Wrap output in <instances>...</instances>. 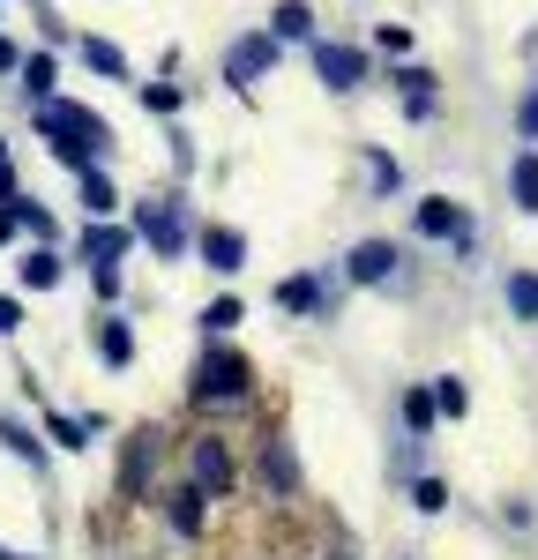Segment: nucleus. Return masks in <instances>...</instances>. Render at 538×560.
Masks as SVG:
<instances>
[{
  "label": "nucleus",
  "mask_w": 538,
  "mask_h": 560,
  "mask_svg": "<svg viewBox=\"0 0 538 560\" xmlns=\"http://www.w3.org/2000/svg\"><path fill=\"white\" fill-rule=\"evenodd\" d=\"M255 396V366H247V351L232 345H210L195 359V382H187V404L195 411H232V404H247Z\"/></svg>",
  "instance_id": "1"
},
{
  "label": "nucleus",
  "mask_w": 538,
  "mask_h": 560,
  "mask_svg": "<svg viewBox=\"0 0 538 560\" xmlns=\"http://www.w3.org/2000/svg\"><path fill=\"white\" fill-rule=\"evenodd\" d=\"M38 135L45 142H83V150H113V128L90 113V105H75V97H45L38 105Z\"/></svg>",
  "instance_id": "2"
},
{
  "label": "nucleus",
  "mask_w": 538,
  "mask_h": 560,
  "mask_svg": "<svg viewBox=\"0 0 538 560\" xmlns=\"http://www.w3.org/2000/svg\"><path fill=\"white\" fill-rule=\"evenodd\" d=\"M187 478H195L210 501H224V493L239 486V456H232V441H224V433H187Z\"/></svg>",
  "instance_id": "3"
},
{
  "label": "nucleus",
  "mask_w": 538,
  "mask_h": 560,
  "mask_svg": "<svg viewBox=\"0 0 538 560\" xmlns=\"http://www.w3.org/2000/svg\"><path fill=\"white\" fill-rule=\"evenodd\" d=\"M157 456H165V427H134L128 448H120V501H150Z\"/></svg>",
  "instance_id": "4"
},
{
  "label": "nucleus",
  "mask_w": 538,
  "mask_h": 560,
  "mask_svg": "<svg viewBox=\"0 0 538 560\" xmlns=\"http://www.w3.org/2000/svg\"><path fill=\"white\" fill-rule=\"evenodd\" d=\"M134 232H142L165 261L187 255V217H179V202H134Z\"/></svg>",
  "instance_id": "5"
},
{
  "label": "nucleus",
  "mask_w": 538,
  "mask_h": 560,
  "mask_svg": "<svg viewBox=\"0 0 538 560\" xmlns=\"http://www.w3.org/2000/svg\"><path fill=\"white\" fill-rule=\"evenodd\" d=\"M411 232H419V240H456V247L471 255V224H464V210H456L448 195H426V202L411 210Z\"/></svg>",
  "instance_id": "6"
},
{
  "label": "nucleus",
  "mask_w": 538,
  "mask_h": 560,
  "mask_svg": "<svg viewBox=\"0 0 538 560\" xmlns=\"http://www.w3.org/2000/svg\"><path fill=\"white\" fill-rule=\"evenodd\" d=\"M314 75H321L329 90H359V83H366V52H359V45L314 38Z\"/></svg>",
  "instance_id": "7"
},
{
  "label": "nucleus",
  "mask_w": 538,
  "mask_h": 560,
  "mask_svg": "<svg viewBox=\"0 0 538 560\" xmlns=\"http://www.w3.org/2000/svg\"><path fill=\"white\" fill-rule=\"evenodd\" d=\"M262 493H269V501H292V493H300V456H292L284 433H269V441H262Z\"/></svg>",
  "instance_id": "8"
},
{
  "label": "nucleus",
  "mask_w": 538,
  "mask_h": 560,
  "mask_svg": "<svg viewBox=\"0 0 538 560\" xmlns=\"http://www.w3.org/2000/svg\"><path fill=\"white\" fill-rule=\"evenodd\" d=\"M165 523H173L179 538H202V530H210V493H202L195 478H179L173 493H165Z\"/></svg>",
  "instance_id": "9"
},
{
  "label": "nucleus",
  "mask_w": 538,
  "mask_h": 560,
  "mask_svg": "<svg viewBox=\"0 0 538 560\" xmlns=\"http://www.w3.org/2000/svg\"><path fill=\"white\" fill-rule=\"evenodd\" d=\"M269 60H277V38H269V31L239 38L232 52H224V83H232V90H247L255 75H269Z\"/></svg>",
  "instance_id": "10"
},
{
  "label": "nucleus",
  "mask_w": 538,
  "mask_h": 560,
  "mask_svg": "<svg viewBox=\"0 0 538 560\" xmlns=\"http://www.w3.org/2000/svg\"><path fill=\"white\" fill-rule=\"evenodd\" d=\"M344 277H352V284H389V277H397V247H389V240H359L352 255H344Z\"/></svg>",
  "instance_id": "11"
},
{
  "label": "nucleus",
  "mask_w": 538,
  "mask_h": 560,
  "mask_svg": "<svg viewBox=\"0 0 538 560\" xmlns=\"http://www.w3.org/2000/svg\"><path fill=\"white\" fill-rule=\"evenodd\" d=\"M195 247H202V261H210L218 277H232V269H247V240H239L232 224H210V232H202Z\"/></svg>",
  "instance_id": "12"
},
{
  "label": "nucleus",
  "mask_w": 538,
  "mask_h": 560,
  "mask_svg": "<svg viewBox=\"0 0 538 560\" xmlns=\"http://www.w3.org/2000/svg\"><path fill=\"white\" fill-rule=\"evenodd\" d=\"M128 247H134V232H120V224H90V232H83V261H90V269H113Z\"/></svg>",
  "instance_id": "13"
},
{
  "label": "nucleus",
  "mask_w": 538,
  "mask_h": 560,
  "mask_svg": "<svg viewBox=\"0 0 538 560\" xmlns=\"http://www.w3.org/2000/svg\"><path fill=\"white\" fill-rule=\"evenodd\" d=\"M397 83H404V113L411 120H434V105H442L434 97V68H397Z\"/></svg>",
  "instance_id": "14"
},
{
  "label": "nucleus",
  "mask_w": 538,
  "mask_h": 560,
  "mask_svg": "<svg viewBox=\"0 0 538 560\" xmlns=\"http://www.w3.org/2000/svg\"><path fill=\"white\" fill-rule=\"evenodd\" d=\"M277 306H284V314H321L329 292H321V277H284V284H277Z\"/></svg>",
  "instance_id": "15"
},
{
  "label": "nucleus",
  "mask_w": 538,
  "mask_h": 560,
  "mask_svg": "<svg viewBox=\"0 0 538 560\" xmlns=\"http://www.w3.org/2000/svg\"><path fill=\"white\" fill-rule=\"evenodd\" d=\"M269 38H277V45H284V38H307V45H314V8H307V0H277Z\"/></svg>",
  "instance_id": "16"
},
{
  "label": "nucleus",
  "mask_w": 538,
  "mask_h": 560,
  "mask_svg": "<svg viewBox=\"0 0 538 560\" xmlns=\"http://www.w3.org/2000/svg\"><path fill=\"white\" fill-rule=\"evenodd\" d=\"M508 195H516V210L538 217V150H516V165H508Z\"/></svg>",
  "instance_id": "17"
},
{
  "label": "nucleus",
  "mask_w": 538,
  "mask_h": 560,
  "mask_svg": "<svg viewBox=\"0 0 538 560\" xmlns=\"http://www.w3.org/2000/svg\"><path fill=\"white\" fill-rule=\"evenodd\" d=\"M97 359H105V366H128V359H134V329L120 322V314L97 322Z\"/></svg>",
  "instance_id": "18"
},
{
  "label": "nucleus",
  "mask_w": 538,
  "mask_h": 560,
  "mask_svg": "<svg viewBox=\"0 0 538 560\" xmlns=\"http://www.w3.org/2000/svg\"><path fill=\"white\" fill-rule=\"evenodd\" d=\"M404 427H411V433H434V427H442V404H434V388H404Z\"/></svg>",
  "instance_id": "19"
},
{
  "label": "nucleus",
  "mask_w": 538,
  "mask_h": 560,
  "mask_svg": "<svg viewBox=\"0 0 538 560\" xmlns=\"http://www.w3.org/2000/svg\"><path fill=\"white\" fill-rule=\"evenodd\" d=\"M15 75H23V90H31V97H52V83H60V68H52V52H31V60H23V68H15Z\"/></svg>",
  "instance_id": "20"
},
{
  "label": "nucleus",
  "mask_w": 538,
  "mask_h": 560,
  "mask_svg": "<svg viewBox=\"0 0 538 560\" xmlns=\"http://www.w3.org/2000/svg\"><path fill=\"white\" fill-rule=\"evenodd\" d=\"M83 210H90V217H113V210H120V187L97 173V165L83 173Z\"/></svg>",
  "instance_id": "21"
},
{
  "label": "nucleus",
  "mask_w": 538,
  "mask_h": 560,
  "mask_svg": "<svg viewBox=\"0 0 538 560\" xmlns=\"http://www.w3.org/2000/svg\"><path fill=\"white\" fill-rule=\"evenodd\" d=\"M508 314L516 322H538V269H516L508 277Z\"/></svg>",
  "instance_id": "22"
},
{
  "label": "nucleus",
  "mask_w": 538,
  "mask_h": 560,
  "mask_svg": "<svg viewBox=\"0 0 538 560\" xmlns=\"http://www.w3.org/2000/svg\"><path fill=\"white\" fill-rule=\"evenodd\" d=\"M23 284H31V292H52V284H60V261H52V247L23 255Z\"/></svg>",
  "instance_id": "23"
},
{
  "label": "nucleus",
  "mask_w": 538,
  "mask_h": 560,
  "mask_svg": "<svg viewBox=\"0 0 538 560\" xmlns=\"http://www.w3.org/2000/svg\"><path fill=\"white\" fill-rule=\"evenodd\" d=\"M83 60L97 68V75H128V52H120V45H105V38H83Z\"/></svg>",
  "instance_id": "24"
},
{
  "label": "nucleus",
  "mask_w": 538,
  "mask_h": 560,
  "mask_svg": "<svg viewBox=\"0 0 538 560\" xmlns=\"http://www.w3.org/2000/svg\"><path fill=\"white\" fill-rule=\"evenodd\" d=\"M232 322H247V306L232 300V292H224V300H210V306H202V329H210V337H224Z\"/></svg>",
  "instance_id": "25"
},
{
  "label": "nucleus",
  "mask_w": 538,
  "mask_h": 560,
  "mask_svg": "<svg viewBox=\"0 0 538 560\" xmlns=\"http://www.w3.org/2000/svg\"><path fill=\"white\" fill-rule=\"evenodd\" d=\"M434 404H442V419H464V411H471V388L456 382V374H442V382H434Z\"/></svg>",
  "instance_id": "26"
},
{
  "label": "nucleus",
  "mask_w": 538,
  "mask_h": 560,
  "mask_svg": "<svg viewBox=\"0 0 538 560\" xmlns=\"http://www.w3.org/2000/svg\"><path fill=\"white\" fill-rule=\"evenodd\" d=\"M0 441H8V448H15L23 464H38V456H45L38 441H31V427H23V419H8V411H0Z\"/></svg>",
  "instance_id": "27"
},
{
  "label": "nucleus",
  "mask_w": 538,
  "mask_h": 560,
  "mask_svg": "<svg viewBox=\"0 0 538 560\" xmlns=\"http://www.w3.org/2000/svg\"><path fill=\"white\" fill-rule=\"evenodd\" d=\"M8 210H15V224H31V232H45V247H52V210H45V202H31V195H15Z\"/></svg>",
  "instance_id": "28"
},
{
  "label": "nucleus",
  "mask_w": 538,
  "mask_h": 560,
  "mask_svg": "<svg viewBox=\"0 0 538 560\" xmlns=\"http://www.w3.org/2000/svg\"><path fill=\"white\" fill-rule=\"evenodd\" d=\"M45 433H52L60 448H90V427H83V419H60V411H45Z\"/></svg>",
  "instance_id": "29"
},
{
  "label": "nucleus",
  "mask_w": 538,
  "mask_h": 560,
  "mask_svg": "<svg viewBox=\"0 0 538 560\" xmlns=\"http://www.w3.org/2000/svg\"><path fill=\"white\" fill-rule=\"evenodd\" d=\"M411 509H419V516H442V509H448V486H442V478H419V486H411Z\"/></svg>",
  "instance_id": "30"
},
{
  "label": "nucleus",
  "mask_w": 538,
  "mask_h": 560,
  "mask_svg": "<svg viewBox=\"0 0 538 560\" xmlns=\"http://www.w3.org/2000/svg\"><path fill=\"white\" fill-rule=\"evenodd\" d=\"M516 135H524V150H538V83L524 90V105H516Z\"/></svg>",
  "instance_id": "31"
},
{
  "label": "nucleus",
  "mask_w": 538,
  "mask_h": 560,
  "mask_svg": "<svg viewBox=\"0 0 538 560\" xmlns=\"http://www.w3.org/2000/svg\"><path fill=\"white\" fill-rule=\"evenodd\" d=\"M45 150H52L60 165H75V173H90V165H97V150H83V142H45Z\"/></svg>",
  "instance_id": "32"
},
{
  "label": "nucleus",
  "mask_w": 538,
  "mask_h": 560,
  "mask_svg": "<svg viewBox=\"0 0 538 560\" xmlns=\"http://www.w3.org/2000/svg\"><path fill=\"white\" fill-rule=\"evenodd\" d=\"M142 105H150V113H179V90L173 83H150V90H142Z\"/></svg>",
  "instance_id": "33"
},
{
  "label": "nucleus",
  "mask_w": 538,
  "mask_h": 560,
  "mask_svg": "<svg viewBox=\"0 0 538 560\" xmlns=\"http://www.w3.org/2000/svg\"><path fill=\"white\" fill-rule=\"evenodd\" d=\"M15 329H23V306H15V300H0V337H15Z\"/></svg>",
  "instance_id": "34"
},
{
  "label": "nucleus",
  "mask_w": 538,
  "mask_h": 560,
  "mask_svg": "<svg viewBox=\"0 0 538 560\" xmlns=\"http://www.w3.org/2000/svg\"><path fill=\"white\" fill-rule=\"evenodd\" d=\"M0 68H23V52H15L8 38H0Z\"/></svg>",
  "instance_id": "35"
},
{
  "label": "nucleus",
  "mask_w": 538,
  "mask_h": 560,
  "mask_svg": "<svg viewBox=\"0 0 538 560\" xmlns=\"http://www.w3.org/2000/svg\"><path fill=\"white\" fill-rule=\"evenodd\" d=\"M0 240H15V210L8 202H0Z\"/></svg>",
  "instance_id": "36"
},
{
  "label": "nucleus",
  "mask_w": 538,
  "mask_h": 560,
  "mask_svg": "<svg viewBox=\"0 0 538 560\" xmlns=\"http://www.w3.org/2000/svg\"><path fill=\"white\" fill-rule=\"evenodd\" d=\"M0 560H8V553H0Z\"/></svg>",
  "instance_id": "37"
}]
</instances>
